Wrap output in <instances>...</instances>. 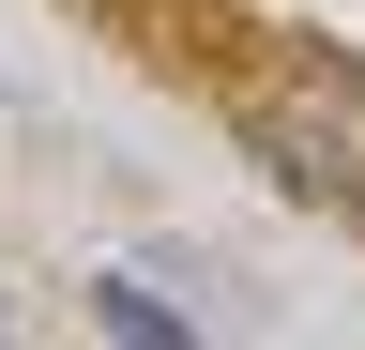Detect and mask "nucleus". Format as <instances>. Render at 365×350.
Listing matches in <instances>:
<instances>
[{
  "label": "nucleus",
  "mask_w": 365,
  "mask_h": 350,
  "mask_svg": "<svg viewBox=\"0 0 365 350\" xmlns=\"http://www.w3.org/2000/svg\"><path fill=\"white\" fill-rule=\"evenodd\" d=\"M244 138L274 153L289 198L365 213V76H350V61H274L259 92H244Z\"/></svg>",
  "instance_id": "f257e3e1"
},
{
  "label": "nucleus",
  "mask_w": 365,
  "mask_h": 350,
  "mask_svg": "<svg viewBox=\"0 0 365 350\" xmlns=\"http://www.w3.org/2000/svg\"><path fill=\"white\" fill-rule=\"evenodd\" d=\"M91 320H107L122 350H198V320H168V304L137 289V274H91Z\"/></svg>",
  "instance_id": "f03ea898"
}]
</instances>
